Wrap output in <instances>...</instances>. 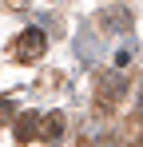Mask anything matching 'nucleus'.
Instances as JSON below:
<instances>
[{
  "mask_svg": "<svg viewBox=\"0 0 143 147\" xmlns=\"http://www.w3.org/2000/svg\"><path fill=\"white\" fill-rule=\"evenodd\" d=\"M40 52H44V32H40V28H28V32L16 36V60L28 64V60H36Z\"/></svg>",
  "mask_w": 143,
  "mask_h": 147,
  "instance_id": "obj_1",
  "label": "nucleus"
},
{
  "mask_svg": "<svg viewBox=\"0 0 143 147\" xmlns=\"http://www.w3.org/2000/svg\"><path fill=\"white\" fill-rule=\"evenodd\" d=\"M36 135H44V115H36V111H28L16 119V139L20 143H32Z\"/></svg>",
  "mask_w": 143,
  "mask_h": 147,
  "instance_id": "obj_2",
  "label": "nucleus"
},
{
  "mask_svg": "<svg viewBox=\"0 0 143 147\" xmlns=\"http://www.w3.org/2000/svg\"><path fill=\"white\" fill-rule=\"evenodd\" d=\"M60 131H64V123H60V115H48V123H44V135H48V139H56Z\"/></svg>",
  "mask_w": 143,
  "mask_h": 147,
  "instance_id": "obj_3",
  "label": "nucleus"
},
{
  "mask_svg": "<svg viewBox=\"0 0 143 147\" xmlns=\"http://www.w3.org/2000/svg\"><path fill=\"white\" fill-rule=\"evenodd\" d=\"M8 115H12V99H0V123L8 119Z\"/></svg>",
  "mask_w": 143,
  "mask_h": 147,
  "instance_id": "obj_4",
  "label": "nucleus"
}]
</instances>
